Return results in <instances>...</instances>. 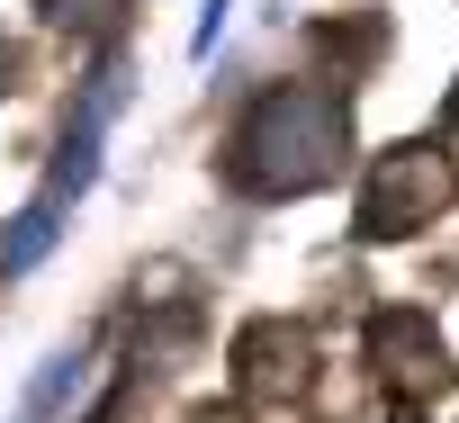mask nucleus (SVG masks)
I'll use <instances>...</instances> for the list:
<instances>
[{
  "instance_id": "nucleus-6",
  "label": "nucleus",
  "mask_w": 459,
  "mask_h": 423,
  "mask_svg": "<svg viewBox=\"0 0 459 423\" xmlns=\"http://www.w3.org/2000/svg\"><path fill=\"white\" fill-rule=\"evenodd\" d=\"M73 387H82V360H73V351H64V360H46V378H37V387H28V414H55V405H64V396H73Z\"/></svg>"
},
{
  "instance_id": "nucleus-3",
  "label": "nucleus",
  "mask_w": 459,
  "mask_h": 423,
  "mask_svg": "<svg viewBox=\"0 0 459 423\" xmlns=\"http://www.w3.org/2000/svg\"><path fill=\"white\" fill-rule=\"evenodd\" d=\"M441 207H450V162H441L432 144H396V153H378L369 180H360V235L396 244V235L432 226Z\"/></svg>"
},
{
  "instance_id": "nucleus-7",
  "label": "nucleus",
  "mask_w": 459,
  "mask_h": 423,
  "mask_svg": "<svg viewBox=\"0 0 459 423\" xmlns=\"http://www.w3.org/2000/svg\"><path fill=\"white\" fill-rule=\"evenodd\" d=\"M216 37H225V0H207V19H198V64L216 55Z\"/></svg>"
},
{
  "instance_id": "nucleus-9",
  "label": "nucleus",
  "mask_w": 459,
  "mask_h": 423,
  "mask_svg": "<svg viewBox=\"0 0 459 423\" xmlns=\"http://www.w3.org/2000/svg\"><path fill=\"white\" fill-rule=\"evenodd\" d=\"M441 126H450V135H459V91H450V108H441Z\"/></svg>"
},
{
  "instance_id": "nucleus-2",
  "label": "nucleus",
  "mask_w": 459,
  "mask_h": 423,
  "mask_svg": "<svg viewBox=\"0 0 459 423\" xmlns=\"http://www.w3.org/2000/svg\"><path fill=\"white\" fill-rule=\"evenodd\" d=\"M108 117H117V64H100V73H91V91H82L73 126H64V153H55L46 189L28 198V217L10 226V244H0V271H37V262L55 253V235H64V207H73V198L100 180V144H108Z\"/></svg>"
},
{
  "instance_id": "nucleus-8",
  "label": "nucleus",
  "mask_w": 459,
  "mask_h": 423,
  "mask_svg": "<svg viewBox=\"0 0 459 423\" xmlns=\"http://www.w3.org/2000/svg\"><path fill=\"white\" fill-rule=\"evenodd\" d=\"M10 91H19V46L0 37V99H10Z\"/></svg>"
},
{
  "instance_id": "nucleus-1",
  "label": "nucleus",
  "mask_w": 459,
  "mask_h": 423,
  "mask_svg": "<svg viewBox=\"0 0 459 423\" xmlns=\"http://www.w3.org/2000/svg\"><path fill=\"white\" fill-rule=\"evenodd\" d=\"M351 153V108L325 82H280L253 99V117L235 126V189L244 198H307L342 171Z\"/></svg>"
},
{
  "instance_id": "nucleus-5",
  "label": "nucleus",
  "mask_w": 459,
  "mask_h": 423,
  "mask_svg": "<svg viewBox=\"0 0 459 423\" xmlns=\"http://www.w3.org/2000/svg\"><path fill=\"white\" fill-rule=\"evenodd\" d=\"M37 10H46L55 28H73V37H108V28L126 19V0H37Z\"/></svg>"
},
{
  "instance_id": "nucleus-4",
  "label": "nucleus",
  "mask_w": 459,
  "mask_h": 423,
  "mask_svg": "<svg viewBox=\"0 0 459 423\" xmlns=\"http://www.w3.org/2000/svg\"><path fill=\"white\" fill-rule=\"evenodd\" d=\"M307 333L298 324H280V315H253L244 333H235V378H244V396L253 405H280V396H298L307 387Z\"/></svg>"
}]
</instances>
